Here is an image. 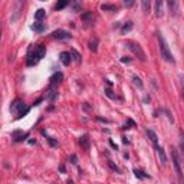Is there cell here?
Returning <instances> with one entry per match:
<instances>
[{"instance_id": "8", "label": "cell", "mask_w": 184, "mask_h": 184, "mask_svg": "<svg viewBox=\"0 0 184 184\" xmlns=\"http://www.w3.org/2000/svg\"><path fill=\"white\" fill-rule=\"evenodd\" d=\"M167 4H168V9H170L171 16H177V15H178V3H177L176 0H168Z\"/></svg>"}, {"instance_id": "33", "label": "cell", "mask_w": 184, "mask_h": 184, "mask_svg": "<svg viewBox=\"0 0 184 184\" xmlns=\"http://www.w3.org/2000/svg\"><path fill=\"white\" fill-rule=\"evenodd\" d=\"M121 61H122V62H130V59H128V58H122Z\"/></svg>"}, {"instance_id": "20", "label": "cell", "mask_w": 184, "mask_h": 184, "mask_svg": "<svg viewBox=\"0 0 184 184\" xmlns=\"http://www.w3.org/2000/svg\"><path fill=\"white\" fill-rule=\"evenodd\" d=\"M141 6H142V10H144L145 13H148V12H150L151 3L148 1V0H142V1H141Z\"/></svg>"}, {"instance_id": "18", "label": "cell", "mask_w": 184, "mask_h": 184, "mask_svg": "<svg viewBox=\"0 0 184 184\" xmlns=\"http://www.w3.org/2000/svg\"><path fill=\"white\" fill-rule=\"evenodd\" d=\"M33 29H35V32H37V33H40V32H43V29H45V25H43L42 22H35V25H33Z\"/></svg>"}, {"instance_id": "11", "label": "cell", "mask_w": 184, "mask_h": 184, "mask_svg": "<svg viewBox=\"0 0 184 184\" xmlns=\"http://www.w3.org/2000/svg\"><path fill=\"white\" fill-rule=\"evenodd\" d=\"M163 15H164V3H163V0H157L155 1V16L161 17Z\"/></svg>"}, {"instance_id": "26", "label": "cell", "mask_w": 184, "mask_h": 184, "mask_svg": "<svg viewBox=\"0 0 184 184\" xmlns=\"http://www.w3.org/2000/svg\"><path fill=\"white\" fill-rule=\"evenodd\" d=\"M180 150H181V154H183L184 158V134L181 133V137H180Z\"/></svg>"}, {"instance_id": "25", "label": "cell", "mask_w": 184, "mask_h": 184, "mask_svg": "<svg viewBox=\"0 0 184 184\" xmlns=\"http://www.w3.org/2000/svg\"><path fill=\"white\" fill-rule=\"evenodd\" d=\"M82 19H84L85 22H88V20H91V22H92V20H94V13H92V12L84 13V15H82Z\"/></svg>"}, {"instance_id": "34", "label": "cell", "mask_w": 184, "mask_h": 184, "mask_svg": "<svg viewBox=\"0 0 184 184\" xmlns=\"http://www.w3.org/2000/svg\"><path fill=\"white\" fill-rule=\"evenodd\" d=\"M181 91H183V99H184V78H183V89Z\"/></svg>"}, {"instance_id": "5", "label": "cell", "mask_w": 184, "mask_h": 184, "mask_svg": "<svg viewBox=\"0 0 184 184\" xmlns=\"http://www.w3.org/2000/svg\"><path fill=\"white\" fill-rule=\"evenodd\" d=\"M171 157H173V164H174V168H176V173L178 176V178L183 181V173H181V167H180V160H178V154H177V150L171 148Z\"/></svg>"}, {"instance_id": "14", "label": "cell", "mask_w": 184, "mask_h": 184, "mask_svg": "<svg viewBox=\"0 0 184 184\" xmlns=\"http://www.w3.org/2000/svg\"><path fill=\"white\" fill-rule=\"evenodd\" d=\"M45 15H46V12L43 9L36 10V13H35V22H42V19L45 17Z\"/></svg>"}, {"instance_id": "13", "label": "cell", "mask_w": 184, "mask_h": 184, "mask_svg": "<svg viewBox=\"0 0 184 184\" xmlns=\"http://www.w3.org/2000/svg\"><path fill=\"white\" fill-rule=\"evenodd\" d=\"M147 135H148V138L151 140V142L154 144V147H157V145H158V137H157V134H155L152 130L148 128V130H147Z\"/></svg>"}, {"instance_id": "19", "label": "cell", "mask_w": 184, "mask_h": 184, "mask_svg": "<svg viewBox=\"0 0 184 184\" xmlns=\"http://www.w3.org/2000/svg\"><path fill=\"white\" fill-rule=\"evenodd\" d=\"M134 174H135V177H138V178H150V176L145 174V173L141 171V170H134Z\"/></svg>"}, {"instance_id": "6", "label": "cell", "mask_w": 184, "mask_h": 184, "mask_svg": "<svg viewBox=\"0 0 184 184\" xmlns=\"http://www.w3.org/2000/svg\"><path fill=\"white\" fill-rule=\"evenodd\" d=\"M52 37L53 39H58V40H63V39H70V33L63 30V29H58V30H53L52 32Z\"/></svg>"}, {"instance_id": "29", "label": "cell", "mask_w": 184, "mask_h": 184, "mask_svg": "<svg viewBox=\"0 0 184 184\" xmlns=\"http://www.w3.org/2000/svg\"><path fill=\"white\" fill-rule=\"evenodd\" d=\"M131 125H134V121H131V119H128V124H125V127H124V128H127V130H128V128H133Z\"/></svg>"}, {"instance_id": "35", "label": "cell", "mask_w": 184, "mask_h": 184, "mask_svg": "<svg viewBox=\"0 0 184 184\" xmlns=\"http://www.w3.org/2000/svg\"><path fill=\"white\" fill-rule=\"evenodd\" d=\"M68 184H73V181H72V180H68Z\"/></svg>"}, {"instance_id": "27", "label": "cell", "mask_w": 184, "mask_h": 184, "mask_svg": "<svg viewBox=\"0 0 184 184\" xmlns=\"http://www.w3.org/2000/svg\"><path fill=\"white\" fill-rule=\"evenodd\" d=\"M46 140H48V142H49L52 147H58L59 144H58V141H55L53 138H50V137H46Z\"/></svg>"}, {"instance_id": "28", "label": "cell", "mask_w": 184, "mask_h": 184, "mask_svg": "<svg viewBox=\"0 0 184 184\" xmlns=\"http://www.w3.org/2000/svg\"><path fill=\"white\" fill-rule=\"evenodd\" d=\"M108 164H109V167L112 168V170H114V171H117V173H119V168H118L117 166H115V164H114V163H112V161H109V163H108Z\"/></svg>"}, {"instance_id": "9", "label": "cell", "mask_w": 184, "mask_h": 184, "mask_svg": "<svg viewBox=\"0 0 184 184\" xmlns=\"http://www.w3.org/2000/svg\"><path fill=\"white\" fill-rule=\"evenodd\" d=\"M62 79H63V75H62V72H55L52 76H50V86H55L56 84H61L62 82Z\"/></svg>"}, {"instance_id": "7", "label": "cell", "mask_w": 184, "mask_h": 184, "mask_svg": "<svg viewBox=\"0 0 184 184\" xmlns=\"http://www.w3.org/2000/svg\"><path fill=\"white\" fill-rule=\"evenodd\" d=\"M155 151H157V155H158V160H160V164L161 166H166V163H167V157H166V152L164 150L160 147V145H157V147H154Z\"/></svg>"}, {"instance_id": "3", "label": "cell", "mask_w": 184, "mask_h": 184, "mask_svg": "<svg viewBox=\"0 0 184 184\" xmlns=\"http://www.w3.org/2000/svg\"><path fill=\"white\" fill-rule=\"evenodd\" d=\"M125 46L128 48V49L131 50L133 53H134L135 56L141 61V62H145V59H147V56H145V52L142 50L141 48V45L140 43H137V42H133V40H127V43H125Z\"/></svg>"}, {"instance_id": "21", "label": "cell", "mask_w": 184, "mask_h": 184, "mask_svg": "<svg viewBox=\"0 0 184 184\" xmlns=\"http://www.w3.org/2000/svg\"><path fill=\"white\" fill-rule=\"evenodd\" d=\"M70 56H72V59H73L75 62H81V55L75 49H70Z\"/></svg>"}, {"instance_id": "32", "label": "cell", "mask_w": 184, "mask_h": 184, "mask_svg": "<svg viewBox=\"0 0 184 184\" xmlns=\"http://www.w3.org/2000/svg\"><path fill=\"white\" fill-rule=\"evenodd\" d=\"M124 4H125V6H133V4H134V1H127V0H125V1H124Z\"/></svg>"}, {"instance_id": "23", "label": "cell", "mask_w": 184, "mask_h": 184, "mask_svg": "<svg viewBox=\"0 0 184 184\" xmlns=\"http://www.w3.org/2000/svg\"><path fill=\"white\" fill-rule=\"evenodd\" d=\"M133 81H134L135 86H138L140 89H142V88H144V85H142V82H141V79H140L137 75H133Z\"/></svg>"}, {"instance_id": "31", "label": "cell", "mask_w": 184, "mask_h": 184, "mask_svg": "<svg viewBox=\"0 0 184 184\" xmlns=\"http://www.w3.org/2000/svg\"><path fill=\"white\" fill-rule=\"evenodd\" d=\"M106 95H108L109 98H115V95H114V94H112V92H111L109 89H106Z\"/></svg>"}, {"instance_id": "16", "label": "cell", "mask_w": 184, "mask_h": 184, "mask_svg": "<svg viewBox=\"0 0 184 184\" xmlns=\"http://www.w3.org/2000/svg\"><path fill=\"white\" fill-rule=\"evenodd\" d=\"M101 9H102L104 12H115L118 7L115 6V4H102Z\"/></svg>"}, {"instance_id": "2", "label": "cell", "mask_w": 184, "mask_h": 184, "mask_svg": "<svg viewBox=\"0 0 184 184\" xmlns=\"http://www.w3.org/2000/svg\"><path fill=\"white\" fill-rule=\"evenodd\" d=\"M157 40H158V46H160V53H161V58L166 61V62H170V63H176V59L173 58V53L170 52V48H168L167 42L164 39V36L161 33H157Z\"/></svg>"}, {"instance_id": "24", "label": "cell", "mask_w": 184, "mask_h": 184, "mask_svg": "<svg viewBox=\"0 0 184 184\" xmlns=\"http://www.w3.org/2000/svg\"><path fill=\"white\" fill-rule=\"evenodd\" d=\"M68 4H69V1H66V0H62V1H59V3H56V6H55V9H56V10H62L63 7H66Z\"/></svg>"}, {"instance_id": "10", "label": "cell", "mask_w": 184, "mask_h": 184, "mask_svg": "<svg viewBox=\"0 0 184 184\" xmlns=\"http://www.w3.org/2000/svg\"><path fill=\"white\" fill-rule=\"evenodd\" d=\"M59 59H61V62H62L65 66H69V63L72 62V56H70V53H69V52H61Z\"/></svg>"}, {"instance_id": "22", "label": "cell", "mask_w": 184, "mask_h": 184, "mask_svg": "<svg viewBox=\"0 0 184 184\" xmlns=\"http://www.w3.org/2000/svg\"><path fill=\"white\" fill-rule=\"evenodd\" d=\"M56 95H58V92L55 91V88H53V86H50V89L48 91V98H49L50 101H53L55 98H56Z\"/></svg>"}, {"instance_id": "12", "label": "cell", "mask_w": 184, "mask_h": 184, "mask_svg": "<svg viewBox=\"0 0 184 184\" xmlns=\"http://www.w3.org/2000/svg\"><path fill=\"white\" fill-rule=\"evenodd\" d=\"M79 144L84 150H89V135L84 134L81 138H79Z\"/></svg>"}, {"instance_id": "17", "label": "cell", "mask_w": 184, "mask_h": 184, "mask_svg": "<svg viewBox=\"0 0 184 184\" xmlns=\"http://www.w3.org/2000/svg\"><path fill=\"white\" fill-rule=\"evenodd\" d=\"M131 29H133V22H127V23H125V25L121 27V33L125 35L127 32H130Z\"/></svg>"}, {"instance_id": "4", "label": "cell", "mask_w": 184, "mask_h": 184, "mask_svg": "<svg viewBox=\"0 0 184 184\" xmlns=\"http://www.w3.org/2000/svg\"><path fill=\"white\" fill-rule=\"evenodd\" d=\"M10 111L13 114H17V117L20 118V117H23L25 114L29 112V108H25V102L22 99H15L13 104L10 105Z\"/></svg>"}, {"instance_id": "30", "label": "cell", "mask_w": 184, "mask_h": 184, "mask_svg": "<svg viewBox=\"0 0 184 184\" xmlns=\"http://www.w3.org/2000/svg\"><path fill=\"white\" fill-rule=\"evenodd\" d=\"M70 163H72V164H76V155H75V154L70 155Z\"/></svg>"}, {"instance_id": "1", "label": "cell", "mask_w": 184, "mask_h": 184, "mask_svg": "<svg viewBox=\"0 0 184 184\" xmlns=\"http://www.w3.org/2000/svg\"><path fill=\"white\" fill-rule=\"evenodd\" d=\"M46 53V48L43 45H35V46H30L29 48V52H27V65L29 66H33L36 65Z\"/></svg>"}, {"instance_id": "15", "label": "cell", "mask_w": 184, "mask_h": 184, "mask_svg": "<svg viewBox=\"0 0 184 184\" xmlns=\"http://www.w3.org/2000/svg\"><path fill=\"white\" fill-rule=\"evenodd\" d=\"M88 48L92 50V52H97V50H98V39H97V37H94L92 40H89Z\"/></svg>"}]
</instances>
